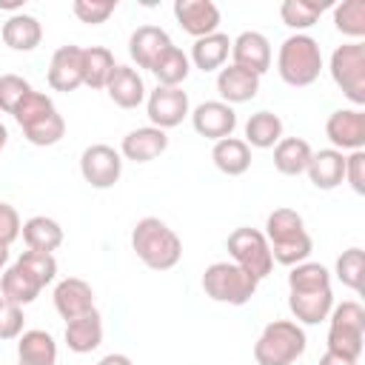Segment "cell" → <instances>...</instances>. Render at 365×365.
I'll use <instances>...</instances> for the list:
<instances>
[{"label":"cell","mask_w":365,"mask_h":365,"mask_svg":"<svg viewBox=\"0 0 365 365\" xmlns=\"http://www.w3.org/2000/svg\"><path fill=\"white\" fill-rule=\"evenodd\" d=\"M305 174H308V180H311L314 188L334 191L345 180V154L336 151V148H319V151L311 154Z\"/></svg>","instance_id":"23"},{"label":"cell","mask_w":365,"mask_h":365,"mask_svg":"<svg viewBox=\"0 0 365 365\" xmlns=\"http://www.w3.org/2000/svg\"><path fill=\"white\" fill-rule=\"evenodd\" d=\"M259 279H254L248 271H242L234 262H211L202 271V291L214 302L225 305H245L257 294Z\"/></svg>","instance_id":"8"},{"label":"cell","mask_w":365,"mask_h":365,"mask_svg":"<svg viewBox=\"0 0 365 365\" xmlns=\"http://www.w3.org/2000/svg\"><path fill=\"white\" fill-rule=\"evenodd\" d=\"M325 137L336 151H359L365 145V111L336 108L325 120Z\"/></svg>","instance_id":"13"},{"label":"cell","mask_w":365,"mask_h":365,"mask_svg":"<svg viewBox=\"0 0 365 365\" xmlns=\"http://www.w3.org/2000/svg\"><path fill=\"white\" fill-rule=\"evenodd\" d=\"M6 143H9V128L0 123V154H3V148H6Z\"/></svg>","instance_id":"47"},{"label":"cell","mask_w":365,"mask_h":365,"mask_svg":"<svg viewBox=\"0 0 365 365\" xmlns=\"http://www.w3.org/2000/svg\"><path fill=\"white\" fill-rule=\"evenodd\" d=\"M0 40L11 48V51H34L43 40V26L34 14H26V11H17L11 14L3 29H0Z\"/></svg>","instance_id":"25"},{"label":"cell","mask_w":365,"mask_h":365,"mask_svg":"<svg viewBox=\"0 0 365 365\" xmlns=\"http://www.w3.org/2000/svg\"><path fill=\"white\" fill-rule=\"evenodd\" d=\"M131 251L151 271H168L182 257V240L160 217H143L131 228Z\"/></svg>","instance_id":"3"},{"label":"cell","mask_w":365,"mask_h":365,"mask_svg":"<svg viewBox=\"0 0 365 365\" xmlns=\"http://www.w3.org/2000/svg\"><path fill=\"white\" fill-rule=\"evenodd\" d=\"M51 299H54L57 314L68 322V319H74V317H80V314L94 308V288L80 277H66V279H60L54 285Z\"/></svg>","instance_id":"18"},{"label":"cell","mask_w":365,"mask_h":365,"mask_svg":"<svg viewBox=\"0 0 365 365\" xmlns=\"http://www.w3.org/2000/svg\"><path fill=\"white\" fill-rule=\"evenodd\" d=\"M145 114L151 120L154 128H174L180 125L188 114H191V106H188V94L182 88H165V86H157L151 94H145Z\"/></svg>","instance_id":"12"},{"label":"cell","mask_w":365,"mask_h":365,"mask_svg":"<svg viewBox=\"0 0 365 365\" xmlns=\"http://www.w3.org/2000/svg\"><path fill=\"white\" fill-rule=\"evenodd\" d=\"M168 46H174V43H171L168 31L160 29V26H140L128 37V54H131V60L140 68H148V71H151V66L160 60V54Z\"/></svg>","instance_id":"20"},{"label":"cell","mask_w":365,"mask_h":365,"mask_svg":"<svg viewBox=\"0 0 365 365\" xmlns=\"http://www.w3.org/2000/svg\"><path fill=\"white\" fill-rule=\"evenodd\" d=\"M228 51H231V37L222 34V31H214V34H205L200 40H194L191 46V63L200 68V71H220L228 60Z\"/></svg>","instance_id":"28"},{"label":"cell","mask_w":365,"mask_h":365,"mask_svg":"<svg viewBox=\"0 0 365 365\" xmlns=\"http://www.w3.org/2000/svg\"><path fill=\"white\" fill-rule=\"evenodd\" d=\"M308 348L305 331L294 319H274L262 328L254 342L257 365H294Z\"/></svg>","instance_id":"6"},{"label":"cell","mask_w":365,"mask_h":365,"mask_svg":"<svg viewBox=\"0 0 365 365\" xmlns=\"http://www.w3.org/2000/svg\"><path fill=\"white\" fill-rule=\"evenodd\" d=\"M328 71L336 88L354 103V108H362L365 106V43L336 46L331 51Z\"/></svg>","instance_id":"9"},{"label":"cell","mask_w":365,"mask_h":365,"mask_svg":"<svg viewBox=\"0 0 365 365\" xmlns=\"http://www.w3.org/2000/svg\"><path fill=\"white\" fill-rule=\"evenodd\" d=\"M188 71H191V60L180 46H168L160 54V60L151 66V74L157 77V86H165V88H180L185 83Z\"/></svg>","instance_id":"32"},{"label":"cell","mask_w":365,"mask_h":365,"mask_svg":"<svg viewBox=\"0 0 365 365\" xmlns=\"http://www.w3.org/2000/svg\"><path fill=\"white\" fill-rule=\"evenodd\" d=\"M63 339H66L68 351H74V354H91V351H97L100 342H103V317H100V311L91 308V311L68 319Z\"/></svg>","instance_id":"24"},{"label":"cell","mask_w":365,"mask_h":365,"mask_svg":"<svg viewBox=\"0 0 365 365\" xmlns=\"http://www.w3.org/2000/svg\"><path fill=\"white\" fill-rule=\"evenodd\" d=\"M311 154L314 151L302 137H282L274 145V168L285 177H299V174H305Z\"/></svg>","instance_id":"31"},{"label":"cell","mask_w":365,"mask_h":365,"mask_svg":"<svg viewBox=\"0 0 365 365\" xmlns=\"http://www.w3.org/2000/svg\"><path fill=\"white\" fill-rule=\"evenodd\" d=\"M97 365H134V362H131L125 354H106Z\"/></svg>","instance_id":"45"},{"label":"cell","mask_w":365,"mask_h":365,"mask_svg":"<svg viewBox=\"0 0 365 365\" xmlns=\"http://www.w3.org/2000/svg\"><path fill=\"white\" fill-rule=\"evenodd\" d=\"M191 125L200 137L217 143V140H225L234 134L237 111H234V106H228L222 100H205L191 111Z\"/></svg>","instance_id":"14"},{"label":"cell","mask_w":365,"mask_h":365,"mask_svg":"<svg viewBox=\"0 0 365 365\" xmlns=\"http://www.w3.org/2000/svg\"><path fill=\"white\" fill-rule=\"evenodd\" d=\"M106 94L120 108H137L145 103V83L137 68L117 63V68L111 71V77L106 83Z\"/></svg>","instance_id":"22"},{"label":"cell","mask_w":365,"mask_h":365,"mask_svg":"<svg viewBox=\"0 0 365 365\" xmlns=\"http://www.w3.org/2000/svg\"><path fill=\"white\" fill-rule=\"evenodd\" d=\"M20 228H23V222H20L17 208L9 205V202H0V242L11 245L20 237Z\"/></svg>","instance_id":"43"},{"label":"cell","mask_w":365,"mask_h":365,"mask_svg":"<svg viewBox=\"0 0 365 365\" xmlns=\"http://www.w3.org/2000/svg\"><path fill=\"white\" fill-rule=\"evenodd\" d=\"M0 9H23L20 0H0Z\"/></svg>","instance_id":"48"},{"label":"cell","mask_w":365,"mask_h":365,"mask_svg":"<svg viewBox=\"0 0 365 365\" xmlns=\"http://www.w3.org/2000/svg\"><path fill=\"white\" fill-rule=\"evenodd\" d=\"M288 308L299 325H319L328 319L334 308V291L325 265L305 259L288 271Z\"/></svg>","instance_id":"1"},{"label":"cell","mask_w":365,"mask_h":365,"mask_svg":"<svg viewBox=\"0 0 365 365\" xmlns=\"http://www.w3.org/2000/svg\"><path fill=\"white\" fill-rule=\"evenodd\" d=\"M6 262H9V245H3V242H0V271L6 268Z\"/></svg>","instance_id":"46"},{"label":"cell","mask_w":365,"mask_h":365,"mask_svg":"<svg viewBox=\"0 0 365 365\" xmlns=\"http://www.w3.org/2000/svg\"><path fill=\"white\" fill-rule=\"evenodd\" d=\"M40 291H43V285L37 282V277L29 274L20 262L3 268V277H0V297L3 299L23 308V305H31L40 297Z\"/></svg>","instance_id":"27"},{"label":"cell","mask_w":365,"mask_h":365,"mask_svg":"<svg viewBox=\"0 0 365 365\" xmlns=\"http://www.w3.org/2000/svg\"><path fill=\"white\" fill-rule=\"evenodd\" d=\"M217 91H220V100L228 103V106H240V103H248L257 97L259 91V77L240 68V66H222L217 71Z\"/></svg>","instance_id":"21"},{"label":"cell","mask_w":365,"mask_h":365,"mask_svg":"<svg viewBox=\"0 0 365 365\" xmlns=\"http://www.w3.org/2000/svg\"><path fill=\"white\" fill-rule=\"evenodd\" d=\"M231 57L234 66L262 77L271 68V43L262 31H242L231 40Z\"/></svg>","instance_id":"16"},{"label":"cell","mask_w":365,"mask_h":365,"mask_svg":"<svg viewBox=\"0 0 365 365\" xmlns=\"http://www.w3.org/2000/svg\"><path fill=\"white\" fill-rule=\"evenodd\" d=\"M117 9V0H74L71 3V11L80 23L86 26H100L106 23Z\"/></svg>","instance_id":"39"},{"label":"cell","mask_w":365,"mask_h":365,"mask_svg":"<svg viewBox=\"0 0 365 365\" xmlns=\"http://www.w3.org/2000/svg\"><path fill=\"white\" fill-rule=\"evenodd\" d=\"M325 9H331L328 0H319V3L317 0H285L279 6V17L288 29H294L297 34H305V29H311L322 17Z\"/></svg>","instance_id":"35"},{"label":"cell","mask_w":365,"mask_h":365,"mask_svg":"<svg viewBox=\"0 0 365 365\" xmlns=\"http://www.w3.org/2000/svg\"><path fill=\"white\" fill-rule=\"evenodd\" d=\"M31 91V83L23 80L20 74H3L0 77V111L14 114V108L20 106V100Z\"/></svg>","instance_id":"40"},{"label":"cell","mask_w":365,"mask_h":365,"mask_svg":"<svg viewBox=\"0 0 365 365\" xmlns=\"http://www.w3.org/2000/svg\"><path fill=\"white\" fill-rule=\"evenodd\" d=\"M277 74L285 86L305 88L322 74V51L311 34H291L277 51Z\"/></svg>","instance_id":"5"},{"label":"cell","mask_w":365,"mask_h":365,"mask_svg":"<svg viewBox=\"0 0 365 365\" xmlns=\"http://www.w3.org/2000/svg\"><path fill=\"white\" fill-rule=\"evenodd\" d=\"M334 26L351 43H362L365 37V0H342L334 6Z\"/></svg>","instance_id":"36"},{"label":"cell","mask_w":365,"mask_h":365,"mask_svg":"<svg viewBox=\"0 0 365 365\" xmlns=\"http://www.w3.org/2000/svg\"><path fill=\"white\" fill-rule=\"evenodd\" d=\"M359 359H351V356H342V354H334V351H325L319 356V365H356Z\"/></svg>","instance_id":"44"},{"label":"cell","mask_w":365,"mask_h":365,"mask_svg":"<svg viewBox=\"0 0 365 365\" xmlns=\"http://www.w3.org/2000/svg\"><path fill=\"white\" fill-rule=\"evenodd\" d=\"M114 68H117L114 54L106 46L83 48V86H88L91 91H103Z\"/></svg>","instance_id":"34"},{"label":"cell","mask_w":365,"mask_h":365,"mask_svg":"<svg viewBox=\"0 0 365 365\" xmlns=\"http://www.w3.org/2000/svg\"><path fill=\"white\" fill-rule=\"evenodd\" d=\"M168 148V134L163 128H154V125H143V128H134L123 137L120 143V157L131 160V163H151L157 160L163 151Z\"/></svg>","instance_id":"19"},{"label":"cell","mask_w":365,"mask_h":365,"mask_svg":"<svg viewBox=\"0 0 365 365\" xmlns=\"http://www.w3.org/2000/svg\"><path fill=\"white\" fill-rule=\"evenodd\" d=\"M211 160L214 165L228 174V177H240L251 168V148L245 140L240 137H225V140H217L214 148H211Z\"/></svg>","instance_id":"29"},{"label":"cell","mask_w":365,"mask_h":365,"mask_svg":"<svg viewBox=\"0 0 365 365\" xmlns=\"http://www.w3.org/2000/svg\"><path fill=\"white\" fill-rule=\"evenodd\" d=\"M225 248H228V257L234 265H240L242 271H248L254 279H265L274 268V257H271V248H268V240L262 231L257 228H234L225 240Z\"/></svg>","instance_id":"10"},{"label":"cell","mask_w":365,"mask_h":365,"mask_svg":"<svg viewBox=\"0 0 365 365\" xmlns=\"http://www.w3.org/2000/svg\"><path fill=\"white\" fill-rule=\"evenodd\" d=\"M174 17L185 34L194 40L220 31V9L211 0H177L174 3Z\"/></svg>","instance_id":"15"},{"label":"cell","mask_w":365,"mask_h":365,"mask_svg":"<svg viewBox=\"0 0 365 365\" xmlns=\"http://www.w3.org/2000/svg\"><path fill=\"white\" fill-rule=\"evenodd\" d=\"M23 308L0 297V339H17L23 334Z\"/></svg>","instance_id":"41"},{"label":"cell","mask_w":365,"mask_h":365,"mask_svg":"<svg viewBox=\"0 0 365 365\" xmlns=\"http://www.w3.org/2000/svg\"><path fill=\"white\" fill-rule=\"evenodd\" d=\"M20 234H23V242H26L31 251H46V254H51V251H57V248L63 245V228H60V222L51 220V217H46V214L29 217V220L23 222Z\"/></svg>","instance_id":"30"},{"label":"cell","mask_w":365,"mask_h":365,"mask_svg":"<svg viewBox=\"0 0 365 365\" xmlns=\"http://www.w3.org/2000/svg\"><path fill=\"white\" fill-rule=\"evenodd\" d=\"M282 140V120L274 111H257L245 123V143L248 148H274Z\"/></svg>","instance_id":"33"},{"label":"cell","mask_w":365,"mask_h":365,"mask_svg":"<svg viewBox=\"0 0 365 365\" xmlns=\"http://www.w3.org/2000/svg\"><path fill=\"white\" fill-rule=\"evenodd\" d=\"M17 120V125L23 128V137L31 143V145H57L66 134V120L63 114L57 111L54 100L43 91H29L20 106L14 108L11 114Z\"/></svg>","instance_id":"4"},{"label":"cell","mask_w":365,"mask_h":365,"mask_svg":"<svg viewBox=\"0 0 365 365\" xmlns=\"http://www.w3.org/2000/svg\"><path fill=\"white\" fill-rule=\"evenodd\" d=\"M334 274H336V279H339L345 288L359 291V288H362V274H365V254H362V248L354 245V248L342 251V254L336 257Z\"/></svg>","instance_id":"37"},{"label":"cell","mask_w":365,"mask_h":365,"mask_svg":"<svg viewBox=\"0 0 365 365\" xmlns=\"http://www.w3.org/2000/svg\"><path fill=\"white\" fill-rule=\"evenodd\" d=\"M345 182H348L356 194H365V148L351 151V154L345 157Z\"/></svg>","instance_id":"42"},{"label":"cell","mask_w":365,"mask_h":365,"mask_svg":"<svg viewBox=\"0 0 365 365\" xmlns=\"http://www.w3.org/2000/svg\"><path fill=\"white\" fill-rule=\"evenodd\" d=\"M46 80H48V86L54 91H74V88H80L83 86V48L80 46H60L51 54Z\"/></svg>","instance_id":"17"},{"label":"cell","mask_w":365,"mask_h":365,"mask_svg":"<svg viewBox=\"0 0 365 365\" xmlns=\"http://www.w3.org/2000/svg\"><path fill=\"white\" fill-rule=\"evenodd\" d=\"M262 234L268 240L274 262H279V265L294 268V265L305 262L314 251V240L305 231L302 214H297L294 208H274L265 217V231Z\"/></svg>","instance_id":"2"},{"label":"cell","mask_w":365,"mask_h":365,"mask_svg":"<svg viewBox=\"0 0 365 365\" xmlns=\"http://www.w3.org/2000/svg\"><path fill=\"white\" fill-rule=\"evenodd\" d=\"M365 342V308L356 299H345L342 305H334L328 314V336L325 351L359 359Z\"/></svg>","instance_id":"7"},{"label":"cell","mask_w":365,"mask_h":365,"mask_svg":"<svg viewBox=\"0 0 365 365\" xmlns=\"http://www.w3.org/2000/svg\"><path fill=\"white\" fill-rule=\"evenodd\" d=\"M17 262L29 271V274H34L37 277V282L46 288L48 282H54V277H57V259H54V254H46V251H23L20 257H17Z\"/></svg>","instance_id":"38"},{"label":"cell","mask_w":365,"mask_h":365,"mask_svg":"<svg viewBox=\"0 0 365 365\" xmlns=\"http://www.w3.org/2000/svg\"><path fill=\"white\" fill-rule=\"evenodd\" d=\"M17 365H57V342L48 331L31 328L17 336Z\"/></svg>","instance_id":"26"},{"label":"cell","mask_w":365,"mask_h":365,"mask_svg":"<svg viewBox=\"0 0 365 365\" xmlns=\"http://www.w3.org/2000/svg\"><path fill=\"white\" fill-rule=\"evenodd\" d=\"M80 174L91 188H111L117 185L120 174H123V157L117 148L106 145V143H94L88 148H83L80 154Z\"/></svg>","instance_id":"11"}]
</instances>
